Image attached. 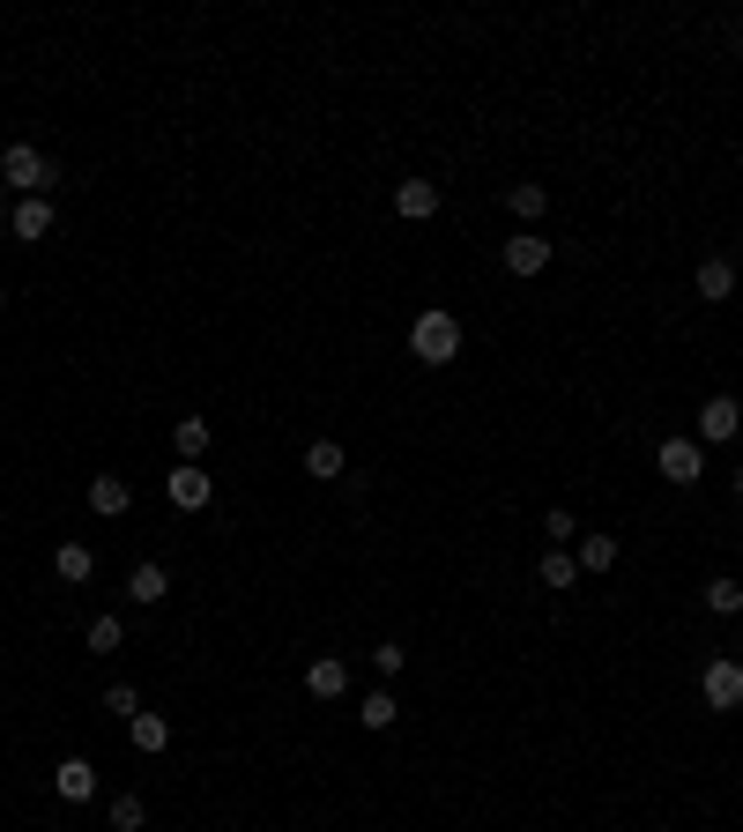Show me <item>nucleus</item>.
Wrapping results in <instances>:
<instances>
[{"mask_svg": "<svg viewBox=\"0 0 743 832\" xmlns=\"http://www.w3.org/2000/svg\"><path fill=\"white\" fill-rule=\"evenodd\" d=\"M395 209H401L409 223L439 216V179H401V186H395Z\"/></svg>", "mask_w": 743, "mask_h": 832, "instance_id": "obj_11", "label": "nucleus"}, {"mask_svg": "<svg viewBox=\"0 0 743 832\" xmlns=\"http://www.w3.org/2000/svg\"><path fill=\"white\" fill-rule=\"evenodd\" d=\"M52 231V201L45 194H30V201H16V216H8V239H23V245H38Z\"/></svg>", "mask_w": 743, "mask_h": 832, "instance_id": "obj_10", "label": "nucleus"}, {"mask_svg": "<svg viewBox=\"0 0 743 832\" xmlns=\"http://www.w3.org/2000/svg\"><path fill=\"white\" fill-rule=\"evenodd\" d=\"M736 432H743L736 394H706V402H699V432H692V439H699V446H729Z\"/></svg>", "mask_w": 743, "mask_h": 832, "instance_id": "obj_5", "label": "nucleus"}, {"mask_svg": "<svg viewBox=\"0 0 743 832\" xmlns=\"http://www.w3.org/2000/svg\"><path fill=\"white\" fill-rule=\"evenodd\" d=\"M572 565H580V572H610V565H618V536H580Z\"/></svg>", "mask_w": 743, "mask_h": 832, "instance_id": "obj_19", "label": "nucleus"}, {"mask_svg": "<svg viewBox=\"0 0 743 832\" xmlns=\"http://www.w3.org/2000/svg\"><path fill=\"white\" fill-rule=\"evenodd\" d=\"M699 699L714 713H736L743 707V661L736 655H714L706 669H699Z\"/></svg>", "mask_w": 743, "mask_h": 832, "instance_id": "obj_4", "label": "nucleus"}, {"mask_svg": "<svg viewBox=\"0 0 743 832\" xmlns=\"http://www.w3.org/2000/svg\"><path fill=\"white\" fill-rule=\"evenodd\" d=\"M699 602H706L714 617H743V588L729 580V572H721V580H706V588H699Z\"/></svg>", "mask_w": 743, "mask_h": 832, "instance_id": "obj_20", "label": "nucleus"}, {"mask_svg": "<svg viewBox=\"0 0 743 832\" xmlns=\"http://www.w3.org/2000/svg\"><path fill=\"white\" fill-rule=\"evenodd\" d=\"M343 468H349V454H343L335 439H313V446H305V476H343Z\"/></svg>", "mask_w": 743, "mask_h": 832, "instance_id": "obj_21", "label": "nucleus"}, {"mask_svg": "<svg viewBox=\"0 0 743 832\" xmlns=\"http://www.w3.org/2000/svg\"><path fill=\"white\" fill-rule=\"evenodd\" d=\"M654 468H662V476H669L676 490H692L699 476H706V446H699V439H684V432H669V439L654 446Z\"/></svg>", "mask_w": 743, "mask_h": 832, "instance_id": "obj_3", "label": "nucleus"}, {"mask_svg": "<svg viewBox=\"0 0 743 832\" xmlns=\"http://www.w3.org/2000/svg\"><path fill=\"white\" fill-rule=\"evenodd\" d=\"M305 691H313V699H343L349 691V661L343 655H313L305 661Z\"/></svg>", "mask_w": 743, "mask_h": 832, "instance_id": "obj_8", "label": "nucleus"}, {"mask_svg": "<svg viewBox=\"0 0 743 832\" xmlns=\"http://www.w3.org/2000/svg\"><path fill=\"white\" fill-rule=\"evenodd\" d=\"M126 595H134V602L149 610V602H164V595H172V572H164L156 558H142L134 572H126Z\"/></svg>", "mask_w": 743, "mask_h": 832, "instance_id": "obj_13", "label": "nucleus"}, {"mask_svg": "<svg viewBox=\"0 0 743 832\" xmlns=\"http://www.w3.org/2000/svg\"><path fill=\"white\" fill-rule=\"evenodd\" d=\"M126 506H134V490H126V476H90V514L120 520Z\"/></svg>", "mask_w": 743, "mask_h": 832, "instance_id": "obj_14", "label": "nucleus"}, {"mask_svg": "<svg viewBox=\"0 0 743 832\" xmlns=\"http://www.w3.org/2000/svg\"><path fill=\"white\" fill-rule=\"evenodd\" d=\"M506 268L513 275H543L550 268V239H536V231H528V239H506Z\"/></svg>", "mask_w": 743, "mask_h": 832, "instance_id": "obj_15", "label": "nucleus"}, {"mask_svg": "<svg viewBox=\"0 0 743 832\" xmlns=\"http://www.w3.org/2000/svg\"><path fill=\"white\" fill-rule=\"evenodd\" d=\"M164 498H172L179 514H201V506L216 498V476H201V461H179L172 476H164Z\"/></svg>", "mask_w": 743, "mask_h": 832, "instance_id": "obj_6", "label": "nucleus"}, {"mask_svg": "<svg viewBox=\"0 0 743 832\" xmlns=\"http://www.w3.org/2000/svg\"><path fill=\"white\" fill-rule=\"evenodd\" d=\"M409 349H417L424 365H454V357H461V319L446 313V305L417 313V327H409Z\"/></svg>", "mask_w": 743, "mask_h": 832, "instance_id": "obj_2", "label": "nucleus"}, {"mask_svg": "<svg viewBox=\"0 0 743 832\" xmlns=\"http://www.w3.org/2000/svg\"><path fill=\"white\" fill-rule=\"evenodd\" d=\"M172 446H179V461H201V454H208V416H179Z\"/></svg>", "mask_w": 743, "mask_h": 832, "instance_id": "obj_17", "label": "nucleus"}, {"mask_svg": "<svg viewBox=\"0 0 743 832\" xmlns=\"http://www.w3.org/2000/svg\"><path fill=\"white\" fill-rule=\"evenodd\" d=\"M699 297H706V305H729V297H736V261H729V253L699 261Z\"/></svg>", "mask_w": 743, "mask_h": 832, "instance_id": "obj_12", "label": "nucleus"}, {"mask_svg": "<svg viewBox=\"0 0 743 832\" xmlns=\"http://www.w3.org/2000/svg\"><path fill=\"white\" fill-rule=\"evenodd\" d=\"M736 661H743V639H736Z\"/></svg>", "mask_w": 743, "mask_h": 832, "instance_id": "obj_32", "label": "nucleus"}, {"mask_svg": "<svg viewBox=\"0 0 743 832\" xmlns=\"http://www.w3.org/2000/svg\"><path fill=\"white\" fill-rule=\"evenodd\" d=\"M0 313H8V291H0Z\"/></svg>", "mask_w": 743, "mask_h": 832, "instance_id": "obj_30", "label": "nucleus"}, {"mask_svg": "<svg viewBox=\"0 0 743 832\" xmlns=\"http://www.w3.org/2000/svg\"><path fill=\"white\" fill-rule=\"evenodd\" d=\"M104 818H112V832H142V825H149L142 795H112V810H104Z\"/></svg>", "mask_w": 743, "mask_h": 832, "instance_id": "obj_25", "label": "nucleus"}, {"mask_svg": "<svg viewBox=\"0 0 743 832\" xmlns=\"http://www.w3.org/2000/svg\"><path fill=\"white\" fill-rule=\"evenodd\" d=\"M52 179H60V172H52V164H45V149H30V142H8V149H0V186H8V194H16V201L45 194Z\"/></svg>", "mask_w": 743, "mask_h": 832, "instance_id": "obj_1", "label": "nucleus"}, {"mask_svg": "<svg viewBox=\"0 0 743 832\" xmlns=\"http://www.w3.org/2000/svg\"><path fill=\"white\" fill-rule=\"evenodd\" d=\"M736 498H743V468H736Z\"/></svg>", "mask_w": 743, "mask_h": 832, "instance_id": "obj_29", "label": "nucleus"}, {"mask_svg": "<svg viewBox=\"0 0 743 832\" xmlns=\"http://www.w3.org/2000/svg\"><path fill=\"white\" fill-rule=\"evenodd\" d=\"M104 707L120 713V721H134V713H142V699H134V684H112V691H104Z\"/></svg>", "mask_w": 743, "mask_h": 832, "instance_id": "obj_28", "label": "nucleus"}, {"mask_svg": "<svg viewBox=\"0 0 743 832\" xmlns=\"http://www.w3.org/2000/svg\"><path fill=\"white\" fill-rule=\"evenodd\" d=\"M372 669H379V677H401V669H409V647H395V639L372 647Z\"/></svg>", "mask_w": 743, "mask_h": 832, "instance_id": "obj_27", "label": "nucleus"}, {"mask_svg": "<svg viewBox=\"0 0 743 832\" xmlns=\"http://www.w3.org/2000/svg\"><path fill=\"white\" fill-rule=\"evenodd\" d=\"M357 721H365V729H372V735H379V729H395V721H401V707H395V691H372L365 707H357Z\"/></svg>", "mask_w": 743, "mask_h": 832, "instance_id": "obj_24", "label": "nucleus"}, {"mask_svg": "<svg viewBox=\"0 0 743 832\" xmlns=\"http://www.w3.org/2000/svg\"><path fill=\"white\" fill-rule=\"evenodd\" d=\"M506 209H513L520 223H536L550 209V186H536V179H520V186H506Z\"/></svg>", "mask_w": 743, "mask_h": 832, "instance_id": "obj_18", "label": "nucleus"}, {"mask_svg": "<svg viewBox=\"0 0 743 832\" xmlns=\"http://www.w3.org/2000/svg\"><path fill=\"white\" fill-rule=\"evenodd\" d=\"M126 735H134V751H149V759H156V751H164V743H172V721H164V713H134V721H126Z\"/></svg>", "mask_w": 743, "mask_h": 832, "instance_id": "obj_16", "label": "nucleus"}, {"mask_svg": "<svg viewBox=\"0 0 743 832\" xmlns=\"http://www.w3.org/2000/svg\"><path fill=\"white\" fill-rule=\"evenodd\" d=\"M536 572H543V588H550V595H566L572 580H580V565H572V550H543V565H536Z\"/></svg>", "mask_w": 743, "mask_h": 832, "instance_id": "obj_22", "label": "nucleus"}, {"mask_svg": "<svg viewBox=\"0 0 743 832\" xmlns=\"http://www.w3.org/2000/svg\"><path fill=\"white\" fill-rule=\"evenodd\" d=\"M52 795H60V803H90V795H98V765L90 759H60L52 765Z\"/></svg>", "mask_w": 743, "mask_h": 832, "instance_id": "obj_7", "label": "nucleus"}, {"mask_svg": "<svg viewBox=\"0 0 743 832\" xmlns=\"http://www.w3.org/2000/svg\"><path fill=\"white\" fill-rule=\"evenodd\" d=\"M543 536H550V550H566V542L580 536V520H572L566 506H550V514H543Z\"/></svg>", "mask_w": 743, "mask_h": 832, "instance_id": "obj_26", "label": "nucleus"}, {"mask_svg": "<svg viewBox=\"0 0 743 832\" xmlns=\"http://www.w3.org/2000/svg\"><path fill=\"white\" fill-rule=\"evenodd\" d=\"M736 52H743V30H736Z\"/></svg>", "mask_w": 743, "mask_h": 832, "instance_id": "obj_31", "label": "nucleus"}, {"mask_svg": "<svg viewBox=\"0 0 743 832\" xmlns=\"http://www.w3.org/2000/svg\"><path fill=\"white\" fill-rule=\"evenodd\" d=\"M52 572H60L68 588H90V580H98V550H90V542H60V550H52Z\"/></svg>", "mask_w": 743, "mask_h": 832, "instance_id": "obj_9", "label": "nucleus"}, {"mask_svg": "<svg viewBox=\"0 0 743 832\" xmlns=\"http://www.w3.org/2000/svg\"><path fill=\"white\" fill-rule=\"evenodd\" d=\"M120 639H126V625H120V617H90L82 647H90V655H120Z\"/></svg>", "mask_w": 743, "mask_h": 832, "instance_id": "obj_23", "label": "nucleus"}]
</instances>
